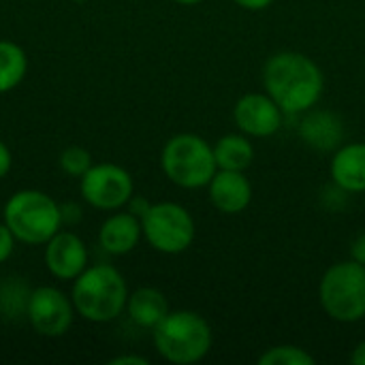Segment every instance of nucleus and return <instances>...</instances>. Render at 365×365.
I'll return each instance as SVG.
<instances>
[{
  "label": "nucleus",
  "instance_id": "12",
  "mask_svg": "<svg viewBox=\"0 0 365 365\" xmlns=\"http://www.w3.org/2000/svg\"><path fill=\"white\" fill-rule=\"evenodd\" d=\"M207 186L212 205L222 214H240L248 207L252 199V186L246 180L244 171L220 169Z\"/></svg>",
  "mask_w": 365,
  "mask_h": 365
},
{
  "label": "nucleus",
  "instance_id": "7",
  "mask_svg": "<svg viewBox=\"0 0 365 365\" xmlns=\"http://www.w3.org/2000/svg\"><path fill=\"white\" fill-rule=\"evenodd\" d=\"M141 229L150 246L165 255L184 252L195 240V220L178 203H156L141 216Z\"/></svg>",
  "mask_w": 365,
  "mask_h": 365
},
{
  "label": "nucleus",
  "instance_id": "6",
  "mask_svg": "<svg viewBox=\"0 0 365 365\" xmlns=\"http://www.w3.org/2000/svg\"><path fill=\"white\" fill-rule=\"evenodd\" d=\"M321 306L338 323H357L365 317V265L342 261L321 280Z\"/></svg>",
  "mask_w": 365,
  "mask_h": 365
},
{
  "label": "nucleus",
  "instance_id": "26",
  "mask_svg": "<svg viewBox=\"0 0 365 365\" xmlns=\"http://www.w3.org/2000/svg\"><path fill=\"white\" fill-rule=\"evenodd\" d=\"M351 361L355 365H365V340L355 346V351H353V355H351Z\"/></svg>",
  "mask_w": 365,
  "mask_h": 365
},
{
  "label": "nucleus",
  "instance_id": "24",
  "mask_svg": "<svg viewBox=\"0 0 365 365\" xmlns=\"http://www.w3.org/2000/svg\"><path fill=\"white\" fill-rule=\"evenodd\" d=\"M242 9H248V11H263L267 9L274 0H235Z\"/></svg>",
  "mask_w": 365,
  "mask_h": 365
},
{
  "label": "nucleus",
  "instance_id": "3",
  "mask_svg": "<svg viewBox=\"0 0 365 365\" xmlns=\"http://www.w3.org/2000/svg\"><path fill=\"white\" fill-rule=\"evenodd\" d=\"M154 346L171 364H197L212 349V329L197 312H169L154 327Z\"/></svg>",
  "mask_w": 365,
  "mask_h": 365
},
{
  "label": "nucleus",
  "instance_id": "15",
  "mask_svg": "<svg viewBox=\"0 0 365 365\" xmlns=\"http://www.w3.org/2000/svg\"><path fill=\"white\" fill-rule=\"evenodd\" d=\"M126 310H128V317L139 327L154 329L169 314V304H167V297L158 289L145 287L128 295Z\"/></svg>",
  "mask_w": 365,
  "mask_h": 365
},
{
  "label": "nucleus",
  "instance_id": "20",
  "mask_svg": "<svg viewBox=\"0 0 365 365\" xmlns=\"http://www.w3.org/2000/svg\"><path fill=\"white\" fill-rule=\"evenodd\" d=\"M60 167L73 175V178H81L90 167H92V160H90V154L79 148V145H73V148H66L60 156Z\"/></svg>",
  "mask_w": 365,
  "mask_h": 365
},
{
  "label": "nucleus",
  "instance_id": "14",
  "mask_svg": "<svg viewBox=\"0 0 365 365\" xmlns=\"http://www.w3.org/2000/svg\"><path fill=\"white\" fill-rule=\"evenodd\" d=\"M143 229L135 214H113L101 227V246L111 255L130 252L141 237Z\"/></svg>",
  "mask_w": 365,
  "mask_h": 365
},
{
  "label": "nucleus",
  "instance_id": "25",
  "mask_svg": "<svg viewBox=\"0 0 365 365\" xmlns=\"http://www.w3.org/2000/svg\"><path fill=\"white\" fill-rule=\"evenodd\" d=\"M109 364L111 365H126V364L148 365V359H143V357H133V355H126V357H115V359H111Z\"/></svg>",
  "mask_w": 365,
  "mask_h": 365
},
{
  "label": "nucleus",
  "instance_id": "21",
  "mask_svg": "<svg viewBox=\"0 0 365 365\" xmlns=\"http://www.w3.org/2000/svg\"><path fill=\"white\" fill-rule=\"evenodd\" d=\"M15 248V235L13 231L6 227V222H0V263H4Z\"/></svg>",
  "mask_w": 365,
  "mask_h": 365
},
{
  "label": "nucleus",
  "instance_id": "1",
  "mask_svg": "<svg viewBox=\"0 0 365 365\" xmlns=\"http://www.w3.org/2000/svg\"><path fill=\"white\" fill-rule=\"evenodd\" d=\"M267 94L287 113H299L314 107L323 92L321 68L304 53L280 51L272 56L263 68Z\"/></svg>",
  "mask_w": 365,
  "mask_h": 365
},
{
  "label": "nucleus",
  "instance_id": "10",
  "mask_svg": "<svg viewBox=\"0 0 365 365\" xmlns=\"http://www.w3.org/2000/svg\"><path fill=\"white\" fill-rule=\"evenodd\" d=\"M235 124L250 137H272L282 126V109L272 96L246 94L235 105Z\"/></svg>",
  "mask_w": 365,
  "mask_h": 365
},
{
  "label": "nucleus",
  "instance_id": "17",
  "mask_svg": "<svg viewBox=\"0 0 365 365\" xmlns=\"http://www.w3.org/2000/svg\"><path fill=\"white\" fill-rule=\"evenodd\" d=\"M214 158L218 169L246 171L255 160V150L250 141L242 135H225L214 145Z\"/></svg>",
  "mask_w": 365,
  "mask_h": 365
},
{
  "label": "nucleus",
  "instance_id": "4",
  "mask_svg": "<svg viewBox=\"0 0 365 365\" xmlns=\"http://www.w3.org/2000/svg\"><path fill=\"white\" fill-rule=\"evenodd\" d=\"M62 220L60 205L41 190H19L4 205V222L24 244H47Z\"/></svg>",
  "mask_w": 365,
  "mask_h": 365
},
{
  "label": "nucleus",
  "instance_id": "23",
  "mask_svg": "<svg viewBox=\"0 0 365 365\" xmlns=\"http://www.w3.org/2000/svg\"><path fill=\"white\" fill-rule=\"evenodd\" d=\"M9 169H11V152H9V148L0 141V180L9 173Z\"/></svg>",
  "mask_w": 365,
  "mask_h": 365
},
{
  "label": "nucleus",
  "instance_id": "27",
  "mask_svg": "<svg viewBox=\"0 0 365 365\" xmlns=\"http://www.w3.org/2000/svg\"><path fill=\"white\" fill-rule=\"evenodd\" d=\"M175 2H182V4H197V2H201V0H175Z\"/></svg>",
  "mask_w": 365,
  "mask_h": 365
},
{
  "label": "nucleus",
  "instance_id": "11",
  "mask_svg": "<svg viewBox=\"0 0 365 365\" xmlns=\"http://www.w3.org/2000/svg\"><path fill=\"white\" fill-rule=\"evenodd\" d=\"M45 265L60 280H75L88 265L86 244L71 231H58L45 248Z\"/></svg>",
  "mask_w": 365,
  "mask_h": 365
},
{
  "label": "nucleus",
  "instance_id": "13",
  "mask_svg": "<svg viewBox=\"0 0 365 365\" xmlns=\"http://www.w3.org/2000/svg\"><path fill=\"white\" fill-rule=\"evenodd\" d=\"M331 178L346 192H365V143H349L336 152Z\"/></svg>",
  "mask_w": 365,
  "mask_h": 365
},
{
  "label": "nucleus",
  "instance_id": "5",
  "mask_svg": "<svg viewBox=\"0 0 365 365\" xmlns=\"http://www.w3.org/2000/svg\"><path fill=\"white\" fill-rule=\"evenodd\" d=\"M160 165L165 175L182 188H201L218 171L214 148L197 135H175L167 141Z\"/></svg>",
  "mask_w": 365,
  "mask_h": 365
},
{
  "label": "nucleus",
  "instance_id": "19",
  "mask_svg": "<svg viewBox=\"0 0 365 365\" xmlns=\"http://www.w3.org/2000/svg\"><path fill=\"white\" fill-rule=\"evenodd\" d=\"M261 365H314V357L299 346H274L259 357Z\"/></svg>",
  "mask_w": 365,
  "mask_h": 365
},
{
  "label": "nucleus",
  "instance_id": "16",
  "mask_svg": "<svg viewBox=\"0 0 365 365\" xmlns=\"http://www.w3.org/2000/svg\"><path fill=\"white\" fill-rule=\"evenodd\" d=\"M304 141L317 150H331L342 141V122L338 115L327 111H314L308 118H304L299 128Z\"/></svg>",
  "mask_w": 365,
  "mask_h": 365
},
{
  "label": "nucleus",
  "instance_id": "18",
  "mask_svg": "<svg viewBox=\"0 0 365 365\" xmlns=\"http://www.w3.org/2000/svg\"><path fill=\"white\" fill-rule=\"evenodd\" d=\"M28 71V58L24 49L11 41H0V94L19 86Z\"/></svg>",
  "mask_w": 365,
  "mask_h": 365
},
{
  "label": "nucleus",
  "instance_id": "8",
  "mask_svg": "<svg viewBox=\"0 0 365 365\" xmlns=\"http://www.w3.org/2000/svg\"><path fill=\"white\" fill-rule=\"evenodd\" d=\"M81 195L92 207L118 210L133 197V178L118 165H94L81 175Z\"/></svg>",
  "mask_w": 365,
  "mask_h": 365
},
{
  "label": "nucleus",
  "instance_id": "2",
  "mask_svg": "<svg viewBox=\"0 0 365 365\" xmlns=\"http://www.w3.org/2000/svg\"><path fill=\"white\" fill-rule=\"evenodd\" d=\"M128 289L122 274L111 265L86 267L73 284L75 310L92 323H109L122 314Z\"/></svg>",
  "mask_w": 365,
  "mask_h": 365
},
{
  "label": "nucleus",
  "instance_id": "22",
  "mask_svg": "<svg viewBox=\"0 0 365 365\" xmlns=\"http://www.w3.org/2000/svg\"><path fill=\"white\" fill-rule=\"evenodd\" d=\"M351 255H353V261H357V263L365 265V233H361V235L353 242Z\"/></svg>",
  "mask_w": 365,
  "mask_h": 365
},
{
  "label": "nucleus",
  "instance_id": "9",
  "mask_svg": "<svg viewBox=\"0 0 365 365\" xmlns=\"http://www.w3.org/2000/svg\"><path fill=\"white\" fill-rule=\"evenodd\" d=\"M28 321L34 331L47 338H58L68 331L73 323V304L53 287H38L28 299Z\"/></svg>",
  "mask_w": 365,
  "mask_h": 365
}]
</instances>
